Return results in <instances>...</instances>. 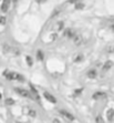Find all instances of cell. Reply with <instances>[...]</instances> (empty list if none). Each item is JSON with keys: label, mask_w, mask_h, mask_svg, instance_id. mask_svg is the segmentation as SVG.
Segmentation results:
<instances>
[{"label": "cell", "mask_w": 114, "mask_h": 123, "mask_svg": "<svg viewBox=\"0 0 114 123\" xmlns=\"http://www.w3.org/2000/svg\"><path fill=\"white\" fill-rule=\"evenodd\" d=\"M16 92H17L18 94H20L21 97H24V98H29L30 97V93H29L27 90H24V89H20V88H16Z\"/></svg>", "instance_id": "6da1fadb"}, {"label": "cell", "mask_w": 114, "mask_h": 123, "mask_svg": "<svg viewBox=\"0 0 114 123\" xmlns=\"http://www.w3.org/2000/svg\"><path fill=\"white\" fill-rule=\"evenodd\" d=\"M10 2L11 0H3L2 5H1V11L2 12H7L9 9V6H10Z\"/></svg>", "instance_id": "7a4b0ae2"}, {"label": "cell", "mask_w": 114, "mask_h": 123, "mask_svg": "<svg viewBox=\"0 0 114 123\" xmlns=\"http://www.w3.org/2000/svg\"><path fill=\"white\" fill-rule=\"evenodd\" d=\"M43 95H44V98H46L48 101H50L51 103H57V99L53 97V95H51L50 93H48V92H44L43 93Z\"/></svg>", "instance_id": "3957f363"}, {"label": "cell", "mask_w": 114, "mask_h": 123, "mask_svg": "<svg viewBox=\"0 0 114 123\" xmlns=\"http://www.w3.org/2000/svg\"><path fill=\"white\" fill-rule=\"evenodd\" d=\"M60 113H61V114H62L64 117H66L68 120H70V121H73V120H74V117H73V115H72L71 113H69V112L64 111V110H61Z\"/></svg>", "instance_id": "277c9868"}, {"label": "cell", "mask_w": 114, "mask_h": 123, "mask_svg": "<svg viewBox=\"0 0 114 123\" xmlns=\"http://www.w3.org/2000/svg\"><path fill=\"white\" fill-rule=\"evenodd\" d=\"M3 75H5L8 80H16V73H12V72H9V71H5L3 72Z\"/></svg>", "instance_id": "5b68a950"}, {"label": "cell", "mask_w": 114, "mask_h": 123, "mask_svg": "<svg viewBox=\"0 0 114 123\" xmlns=\"http://www.w3.org/2000/svg\"><path fill=\"white\" fill-rule=\"evenodd\" d=\"M106 97V94L104 93V92H95L93 94V99H95V100H100V99H104V98Z\"/></svg>", "instance_id": "8992f818"}, {"label": "cell", "mask_w": 114, "mask_h": 123, "mask_svg": "<svg viewBox=\"0 0 114 123\" xmlns=\"http://www.w3.org/2000/svg\"><path fill=\"white\" fill-rule=\"evenodd\" d=\"M30 88H31V92H32V95H33V98L37 101H40V97H39V94H38V91L36 90V88H34L33 86H30Z\"/></svg>", "instance_id": "52a82bcc"}, {"label": "cell", "mask_w": 114, "mask_h": 123, "mask_svg": "<svg viewBox=\"0 0 114 123\" xmlns=\"http://www.w3.org/2000/svg\"><path fill=\"white\" fill-rule=\"evenodd\" d=\"M113 67V62L112 61H106L105 63H104V66H103V71H108V70H110V69Z\"/></svg>", "instance_id": "ba28073f"}, {"label": "cell", "mask_w": 114, "mask_h": 123, "mask_svg": "<svg viewBox=\"0 0 114 123\" xmlns=\"http://www.w3.org/2000/svg\"><path fill=\"white\" fill-rule=\"evenodd\" d=\"M73 42H74V44H75V46H80L81 43L83 42L82 37H81V36H75V37H74Z\"/></svg>", "instance_id": "9c48e42d"}, {"label": "cell", "mask_w": 114, "mask_h": 123, "mask_svg": "<svg viewBox=\"0 0 114 123\" xmlns=\"http://www.w3.org/2000/svg\"><path fill=\"white\" fill-rule=\"evenodd\" d=\"M106 117H108V121H112L114 117V110L113 109H108V112H106Z\"/></svg>", "instance_id": "30bf717a"}, {"label": "cell", "mask_w": 114, "mask_h": 123, "mask_svg": "<svg viewBox=\"0 0 114 123\" xmlns=\"http://www.w3.org/2000/svg\"><path fill=\"white\" fill-rule=\"evenodd\" d=\"M64 36H66V38H72L73 37V30H71V29H66V31H64Z\"/></svg>", "instance_id": "8fae6325"}, {"label": "cell", "mask_w": 114, "mask_h": 123, "mask_svg": "<svg viewBox=\"0 0 114 123\" xmlns=\"http://www.w3.org/2000/svg\"><path fill=\"white\" fill-rule=\"evenodd\" d=\"M88 77L90 79H94V78H96V71L95 70H90L88 72Z\"/></svg>", "instance_id": "7c38bea8"}, {"label": "cell", "mask_w": 114, "mask_h": 123, "mask_svg": "<svg viewBox=\"0 0 114 123\" xmlns=\"http://www.w3.org/2000/svg\"><path fill=\"white\" fill-rule=\"evenodd\" d=\"M63 26H64V23H63L62 21L58 22L57 26H55V30H57V31H60V30H62V29H63Z\"/></svg>", "instance_id": "4fadbf2b"}, {"label": "cell", "mask_w": 114, "mask_h": 123, "mask_svg": "<svg viewBox=\"0 0 114 123\" xmlns=\"http://www.w3.org/2000/svg\"><path fill=\"white\" fill-rule=\"evenodd\" d=\"M82 59H83V55H75V57H74L73 61H74V62H80V61H82Z\"/></svg>", "instance_id": "5bb4252c"}, {"label": "cell", "mask_w": 114, "mask_h": 123, "mask_svg": "<svg viewBox=\"0 0 114 123\" xmlns=\"http://www.w3.org/2000/svg\"><path fill=\"white\" fill-rule=\"evenodd\" d=\"M3 52H11V47L9 44H3Z\"/></svg>", "instance_id": "9a60e30c"}, {"label": "cell", "mask_w": 114, "mask_h": 123, "mask_svg": "<svg viewBox=\"0 0 114 123\" xmlns=\"http://www.w3.org/2000/svg\"><path fill=\"white\" fill-rule=\"evenodd\" d=\"M37 59H38V60H39V61L43 60V53L40 51V50H39V51L37 52Z\"/></svg>", "instance_id": "2e32d148"}, {"label": "cell", "mask_w": 114, "mask_h": 123, "mask_svg": "<svg viewBox=\"0 0 114 123\" xmlns=\"http://www.w3.org/2000/svg\"><path fill=\"white\" fill-rule=\"evenodd\" d=\"M83 8H84V5H83V3H81V2L75 3V9H78V10H81V9H83Z\"/></svg>", "instance_id": "e0dca14e"}, {"label": "cell", "mask_w": 114, "mask_h": 123, "mask_svg": "<svg viewBox=\"0 0 114 123\" xmlns=\"http://www.w3.org/2000/svg\"><path fill=\"white\" fill-rule=\"evenodd\" d=\"M11 52L12 53H13V55H19V53H20V50H19V49L18 48H11Z\"/></svg>", "instance_id": "ac0fdd59"}, {"label": "cell", "mask_w": 114, "mask_h": 123, "mask_svg": "<svg viewBox=\"0 0 114 123\" xmlns=\"http://www.w3.org/2000/svg\"><path fill=\"white\" fill-rule=\"evenodd\" d=\"M95 123H104V120L102 119V117H101V115H97V117H96Z\"/></svg>", "instance_id": "d6986e66"}, {"label": "cell", "mask_w": 114, "mask_h": 123, "mask_svg": "<svg viewBox=\"0 0 114 123\" xmlns=\"http://www.w3.org/2000/svg\"><path fill=\"white\" fill-rule=\"evenodd\" d=\"M13 103H14V101L12 100V99H10V98L6 100V104H7V105H12Z\"/></svg>", "instance_id": "ffe728a7"}, {"label": "cell", "mask_w": 114, "mask_h": 123, "mask_svg": "<svg viewBox=\"0 0 114 123\" xmlns=\"http://www.w3.org/2000/svg\"><path fill=\"white\" fill-rule=\"evenodd\" d=\"M29 115H30V117H36V111H34V110H29Z\"/></svg>", "instance_id": "44dd1931"}, {"label": "cell", "mask_w": 114, "mask_h": 123, "mask_svg": "<svg viewBox=\"0 0 114 123\" xmlns=\"http://www.w3.org/2000/svg\"><path fill=\"white\" fill-rule=\"evenodd\" d=\"M5 23H6V18L0 17V25H5Z\"/></svg>", "instance_id": "7402d4cb"}, {"label": "cell", "mask_w": 114, "mask_h": 123, "mask_svg": "<svg viewBox=\"0 0 114 123\" xmlns=\"http://www.w3.org/2000/svg\"><path fill=\"white\" fill-rule=\"evenodd\" d=\"M27 62H28L29 66H32V60H31V57H27Z\"/></svg>", "instance_id": "603a6c76"}, {"label": "cell", "mask_w": 114, "mask_h": 123, "mask_svg": "<svg viewBox=\"0 0 114 123\" xmlns=\"http://www.w3.org/2000/svg\"><path fill=\"white\" fill-rule=\"evenodd\" d=\"M108 52H114V47H112V46L108 47Z\"/></svg>", "instance_id": "cb8c5ba5"}, {"label": "cell", "mask_w": 114, "mask_h": 123, "mask_svg": "<svg viewBox=\"0 0 114 123\" xmlns=\"http://www.w3.org/2000/svg\"><path fill=\"white\" fill-rule=\"evenodd\" d=\"M59 12H60V10H54L53 14H52L51 17H52V18H53V17H55V16H58V14H59Z\"/></svg>", "instance_id": "d4e9b609"}, {"label": "cell", "mask_w": 114, "mask_h": 123, "mask_svg": "<svg viewBox=\"0 0 114 123\" xmlns=\"http://www.w3.org/2000/svg\"><path fill=\"white\" fill-rule=\"evenodd\" d=\"M81 92H82V89H78V90H75V91H74V94L78 95V94H80Z\"/></svg>", "instance_id": "484cf974"}, {"label": "cell", "mask_w": 114, "mask_h": 123, "mask_svg": "<svg viewBox=\"0 0 114 123\" xmlns=\"http://www.w3.org/2000/svg\"><path fill=\"white\" fill-rule=\"evenodd\" d=\"M69 3H78V0H69Z\"/></svg>", "instance_id": "4316f807"}, {"label": "cell", "mask_w": 114, "mask_h": 123, "mask_svg": "<svg viewBox=\"0 0 114 123\" xmlns=\"http://www.w3.org/2000/svg\"><path fill=\"white\" fill-rule=\"evenodd\" d=\"M53 123H61V122L58 120V119H54V120H53Z\"/></svg>", "instance_id": "83f0119b"}, {"label": "cell", "mask_w": 114, "mask_h": 123, "mask_svg": "<svg viewBox=\"0 0 114 123\" xmlns=\"http://www.w3.org/2000/svg\"><path fill=\"white\" fill-rule=\"evenodd\" d=\"M44 1H46V0H38V2H44Z\"/></svg>", "instance_id": "f1b7e54d"}, {"label": "cell", "mask_w": 114, "mask_h": 123, "mask_svg": "<svg viewBox=\"0 0 114 123\" xmlns=\"http://www.w3.org/2000/svg\"><path fill=\"white\" fill-rule=\"evenodd\" d=\"M112 29H113V30H114V23H113V26H112Z\"/></svg>", "instance_id": "f546056e"}, {"label": "cell", "mask_w": 114, "mask_h": 123, "mask_svg": "<svg viewBox=\"0 0 114 123\" xmlns=\"http://www.w3.org/2000/svg\"><path fill=\"white\" fill-rule=\"evenodd\" d=\"M1 97H2V95H1V93H0V99H1Z\"/></svg>", "instance_id": "4dcf8cb0"}, {"label": "cell", "mask_w": 114, "mask_h": 123, "mask_svg": "<svg viewBox=\"0 0 114 123\" xmlns=\"http://www.w3.org/2000/svg\"><path fill=\"white\" fill-rule=\"evenodd\" d=\"M13 1H14V2H16V1H17V0H13Z\"/></svg>", "instance_id": "1f68e13d"}]
</instances>
